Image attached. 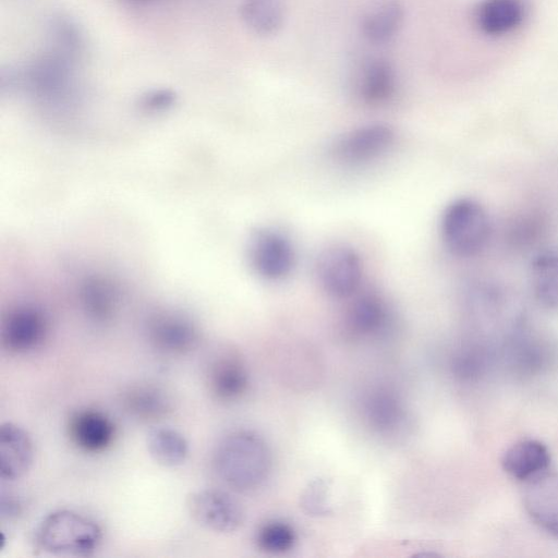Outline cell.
Instances as JSON below:
<instances>
[{
	"mask_svg": "<svg viewBox=\"0 0 558 558\" xmlns=\"http://www.w3.org/2000/svg\"><path fill=\"white\" fill-rule=\"evenodd\" d=\"M215 470L233 490L247 493L260 487L271 470V452L266 440L253 430L228 434L214 454Z\"/></svg>",
	"mask_w": 558,
	"mask_h": 558,
	"instance_id": "obj_1",
	"label": "cell"
},
{
	"mask_svg": "<svg viewBox=\"0 0 558 558\" xmlns=\"http://www.w3.org/2000/svg\"><path fill=\"white\" fill-rule=\"evenodd\" d=\"M102 533L92 519L72 511L57 510L46 515L35 531L36 546L53 556H90L99 547Z\"/></svg>",
	"mask_w": 558,
	"mask_h": 558,
	"instance_id": "obj_2",
	"label": "cell"
},
{
	"mask_svg": "<svg viewBox=\"0 0 558 558\" xmlns=\"http://www.w3.org/2000/svg\"><path fill=\"white\" fill-rule=\"evenodd\" d=\"M441 239L454 255L470 257L478 254L490 235V221L484 207L475 199L452 201L440 220Z\"/></svg>",
	"mask_w": 558,
	"mask_h": 558,
	"instance_id": "obj_3",
	"label": "cell"
},
{
	"mask_svg": "<svg viewBox=\"0 0 558 558\" xmlns=\"http://www.w3.org/2000/svg\"><path fill=\"white\" fill-rule=\"evenodd\" d=\"M316 275L330 296L347 299L357 293L363 278V264L357 252L342 243L323 248L316 259Z\"/></svg>",
	"mask_w": 558,
	"mask_h": 558,
	"instance_id": "obj_4",
	"label": "cell"
},
{
	"mask_svg": "<svg viewBox=\"0 0 558 558\" xmlns=\"http://www.w3.org/2000/svg\"><path fill=\"white\" fill-rule=\"evenodd\" d=\"M248 260L254 271L269 281L288 277L295 264L291 241L272 228L254 231L248 241Z\"/></svg>",
	"mask_w": 558,
	"mask_h": 558,
	"instance_id": "obj_5",
	"label": "cell"
},
{
	"mask_svg": "<svg viewBox=\"0 0 558 558\" xmlns=\"http://www.w3.org/2000/svg\"><path fill=\"white\" fill-rule=\"evenodd\" d=\"M395 131L384 123H371L353 129L333 143L331 154L345 165H361L380 157L395 142Z\"/></svg>",
	"mask_w": 558,
	"mask_h": 558,
	"instance_id": "obj_6",
	"label": "cell"
},
{
	"mask_svg": "<svg viewBox=\"0 0 558 558\" xmlns=\"http://www.w3.org/2000/svg\"><path fill=\"white\" fill-rule=\"evenodd\" d=\"M186 507L202 526L218 533L236 531L243 522L240 504L228 493L202 489L189 495Z\"/></svg>",
	"mask_w": 558,
	"mask_h": 558,
	"instance_id": "obj_7",
	"label": "cell"
},
{
	"mask_svg": "<svg viewBox=\"0 0 558 558\" xmlns=\"http://www.w3.org/2000/svg\"><path fill=\"white\" fill-rule=\"evenodd\" d=\"M362 416L366 425L384 437L401 435L409 424L403 400L386 387L372 388L362 400Z\"/></svg>",
	"mask_w": 558,
	"mask_h": 558,
	"instance_id": "obj_8",
	"label": "cell"
},
{
	"mask_svg": "<svg viewBox=\"0 0 558 558\" xmlns=\"http://www.w3.org/2000/svg\"><path fill=\"white\" fill-rule=\"evenodd\" d=\"M47 332L45 315L33 306H21L3 319L1 343L11 354H27L44 343Z\"/></svg>",
	"mask_w": 558,
	"mask_h": 558,
	"instance_id": "obj_9",
	"label": "cell"
},
{
	"mask_svg": "<svg viewBox=\"0 0 558 558\" xmlns=\"http://www.w3.org/2000/svg\"><path fill=\"white\" fill-rule=\"evenodd\" d=\"M147 333L150 344L169 355L185 354L199 340L196 325L185 315L172 312L153 316L148 322Z\"/></svg>",
	"mask_w": 558,
	"mask_h": 558,
	"instance_id": "obj_10",
	"label": "cell"
},
{
	"mask_svg": "<svg viewBox=\"0 0 558 558\" xmlns=\"http://www.w3.org/2000/svg\"><path fill=\"white\" fill-rule=\"evenodd\" d=\"M344 315V329L353 338H374L388 330L391 312L375 292L355 293Z\"/></svg>",
	"mask_w": 558,
	"mask_h": 558,
	"instance_id": "obj_11",
	"label": "cell"
},
{
	"mask_svg": "<svg viewBox=\"0 0 558 558\" xmlns=\"http://www.w3.org/2000/svg\"><path fill=\"white\" fill-rule=\"evenodd\" d=\"M248 383L247 368L236 353L221 352L209 361L206 384L217 400L230 402L240 399L246 392Z\"/></svg>",
	"mask_w": 558,
	"mask_h": 558,
	"instance_id": "obj_12",
	"label": "cell"
},
{
	"mask_svg": "<svg viewBox=\"0 0 558 558\" xmlns=\"http://www.w3.org/2000/svg\"><path fill=\"white\" fill-rule=\"evenodd\" d=\"M523 505L537 525L558 538V473L545 472L527 481Z\"/></svg>",
	"mask_w": 558,
	"mask_h": 558,
	"instance_id": "obj_13",
	"label": "cell"
},
{
	"mask_svg": "<svg viewBox=\"0 0 558 558\" xmlns=\"http://www.w3.org/2000/svg\"><path fill=\"white\" fill-rule=\"evenodd\" d=\"M525 0H481L474 10L477 29L490 37H500L520 28L527 17Z\"/></svg>",
	"mask_w": 558,
	"mask_h": 558,
	"instance_id": "obj_14",
	"label": "cell"
},
{
	"mask_svg": "<svg viewBox=\"0 0 558 558\" xmlns=\"http://www.w3.org/2000/svg\"><path fill=\"white\" fill-rule=\"evenodd\" d=\"M71 441L82 451L98 453L113 441L116 427L102 412L84 409L72 414L68 425Z\"/></svg>",
	"mask_w": 558,
	"mask_h": 558,
	"instance_id": "obj_15",
	"label": "cell"
},
{
	"mask_svg": "<svg viewBox=\"0 0 558 558\" xmlns=\"http://www.w3.org/2000/svg\"><path fill=\"white\" fill-rule=\"evenodd\" d=\"M34 459L33 441L21 426L7 422L0 428V474L5 481L24 476Z\"/></svg>",
	"mask_w": 558,
	"mask_h": 558,
	"instance_id": "obj_16",
	"label": "cell"
},
{
	"mask_svg": "<svg viewBox=\"0 0 558 558\" xmlns=\"http://www.w3.org/2000/svg\"><path fill=\"white\" fill-rule=\"evenodd\" d=\"M397 76L392 64L384 58H369L360 68L355 82L359 99L368 106H380L395 95Z\"/></svg>",
	"mask_w": 558,
	"mask_h": 558,
	"instance_id": "obj_17",
	"label": "cell"
},
{
	"mask_svg": "<svg viewBox=\"0 0 558 558\" xmlns=\"http://www.w3.org/2000/svg\"><path fill=\"white\" fill-rule=\"evenodd\" d=\"M403 21L404 8L399 0H375L361 16V34L373 45H384L396 37Z\"/></svg>",
	"mask_w": 558,
	"mask_h": 558,
	"instance_id": "obj_18",
	"label": "cell"
},
{
	"mask_svg": "<svg viewBox=\"0 0 558 558\" xmlns=\"http://www.w3.org/2000/svg\"><path fill=\"white\" fill-rule=\"evenodd\" d=\"M550 464L548 448L536 439H522L511 445L501 457V466L511 477L530 481L546 472Z\"/></svg>",
	"mask_w": 558,
	"mask_h": 558,
	"instance_id": "obj_19",
	"label": "cell"
},
{
	"mask_svg": "<svg viewBox=\"0 0 558 558\" xmlns=\"http://www.w3.org/2000/svg\"><path fill=\"white\" fill-rule=\"evenodd\" d=\"M122 405L132 417L142 422H157L172 411L169 393L154 384H137L122 395Z\"/></svg>",
	"mask_w": 558,
	"mask_h": 558,
	"instance_id": "obj_20",
	"label": "cell"
},
{
	"mask_svg": "<svg viewBox=\"0 0 558 558\" xmlns=\"http://www.w3.org/2000/svg\"><path fill=\"white\" fill-rule=\"evenodd\" d=\"M531 287L537 302L558 311V251L537 254L531 264Z\"/></svg>",
	"mask_w": 558,
	"mask_h": 558,
	"instance_id": "obj_21",
	"label": "cell"
},
{
	"mask_svg": "<svg viewBox=\"0 0 558 558\" xmlns=\"http://www.w3.org/2000/svg\"><path fill=\"white\" fill-rule=\"evenodd\" d=\"M146 446L151 459L167 468H174L185 462L189 444L185 437L170 427H156L149 430Z\"/></svg>",
	"mask_w": 558,
	"mask_h": 558,
	"instance_id": "obj_22",
	"label": "cell"
},
{
	"mask_svg": "<svg viewBox=\"0 0 558 558\" xmlns=\"http://www.w3.org/2000/svg\"><path fill=\"white\" fill-rule=\"evenodd\" d=\"M282 0H243L240 16L244 25L258 35L277 33L284 21Z\"/></svg>",
	"mask_w": 558,
	"mask_h": 558,
	"instance_id": "obj_23",
	"label": "cell"
},
{
	"mask_svg": "<svg viewBox=\"0 0 558 558\" xmlns=\"http://www.w3.org/2000/svg\"><path fill=\"white\" fill-rule=\"evenodd\" d=\"M296 532L287 522L272 520L264 523L256 532L257 547L268 554H282L291 550L296 543Z\"/></svg>",
	"mask_w": 558,
	"mask_h": 558,
	"instance_id": "obj_24",
	"label": "cell"
},
{
	"mask_svg": "<svg viewBox=\"0 0 558 558\" xmlns=\"http://www.w3.org/2000/svg\"><path fill=\"white\" fill-rule=\"evenodd\" d=\"M328 483L324 478L312 480L300 496V507L311 517H326L331 513L328 502Z\"/></svg>",
	"mask_w": 558,
	"mask_h": 558,
	"instance_id": "obj_25",
	"label": "cell"
},
{
	"mask_svg": "<svg viewBox=\"0 0 558 558\" xmlns=\"http://www.w3.org/2000/svg\"><path fill=\"white\" fill-rule=\"evenodd\" d=\"M175 100V94L169 88H156L146 92L140 100L141 106L149 111L168 109Z\"/></svg>",
	"mask_w": 558,
	"mask_h": 558,
	"instance_id": "obj_26",
	"label": "cell"
},
{
	"mask_svg": "<svg viewBox=\"0 0 558 558\" xmlns=\"http://www.w3.org/2000/svg\"><path fill=\"white\" fill-rule=\"evenodd\" d=\"M128 1L140 3V2H148L150 0H128Z\"/></svg>",
	"mask_w": 558,
	"mask_h": 558,
	"instance_id": "obj_27",
	"label": "cell"
}]
</instances>
